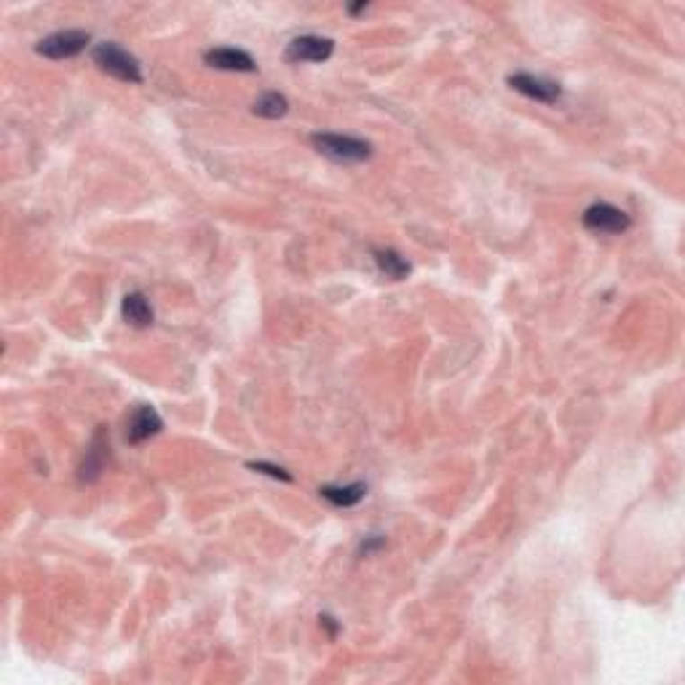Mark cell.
I'll list each match as a JSON object with an SVG mask.
<instances>
[{
  "label": "cell",
  "instance_id": "cell-1",
  "mask_svg": "<svg viewBox=\"0 0 685 685\" xmlns=\"http://www.w3.org/2000/svg\"><path fill=\"white\" fill-rule=\"evenodd\" d=\"M311 145L316 153L335 164H361L372 156V145L359 137H345V134H333V131H316L311 134Z\"/></svg>",
  "mask_w": 685,
  "mask_h": 685
},
{
  "label": "cell",
  "instance_id": "cell-2",
  "mask_svg": "<svg viewBox=\"0 0 685 685\" xmlns=\"http://www.w3.org/2000/svg\"><path fill=\"white\" fill-rule=\"evenodd\" d=\"M92 59L102 73H108L115 81H123V84H142L145 81L142 65L137 62V57H131L126 49H120L115 43H97L92 49Z\"/></svg>",
  "mask_w": 685,
  "mask_h": 685
},
{
  "label": "cell",
  "instance_id": "cell-3",
  "mask_svg": "<svg viewBox=\"0 0 685 685\" xmlns=\"http://www.w3.org/2000/svg\"><path fill=\"white\" fill-rule=\"evenodd\" d=\"M92 43V35L86 30H59L49 38L38 40L35 51L46 59H73Z\"/></svg>",
  "mask_w": 685,
  "mask_h": 685
},
{
  "label": "cell",
  "instance_id": "cell-4",
  "mask_svg": "<svg viewBox=\"0 0 685 685\" xmlns=\"http://www.w3.org/2000/svg\"><path fill=\"white\" fill-rule=\"evenodd\" d=\"M581 223H583V228L586 230L602 233V236H618V233H627V230L632 228V218H629L624 209H618V207H613V204H605V201L592 204V207L583 212Z\"/></svg>",
  "mask_w": 685,
  "mask_h": 685
},
{
  "label": "cell",
  "instance_id": "cell-5",
  "mask_svg": "<svg viewBox=\"0 0 685 685\" xmlns=\"http://www.w3.org/2000/svg\"><path fill=\"white\" fill-rule=\"evenodd\" d=\"M335 51V40L333 38H322V35H298L289 40L287 46V62L300 65V62H327Z\"/></svg>",
  "mask_w": 685,
  "mask_h": 685
},
{
  "label": "cell",
  "instance_id": "cell-6",
  "mask_svg": "<svg viewBox=\"0 0 685 685\" xmlns=\"http://www.w3.org/2000/svg\"><path fill=\"white\" fill-rule=\"evenodd\" d=\"M509 86L514 92L525 94L528 100H536V102H544V105H557L560 97H563L560 84L538 78V76H530V73H514V76H509Z\"/></svg>",
  "mask_w": 685,
  "mask_h": 685
},
{
  "label": "cell",
  "instance_id": "cell-7",
  "mask_svg": "<svg viewBox=\"0 0 685 685\" xmlns=\"http://www.w3.org/2000/svg\"><path fill=\"white\" fill-rule=\"evenodd\" d=\"M164 429V421L153 405H137L131 415L126 418V442L129 445H142L150 437H156Z\"/></svg>",
  "mask_w": 685,
  "mask_h": 685
},
{
  "label": "cell",
  "instance_id": "cell-8",
  "mask_svg": "<svg viewBox=\"0 0 685 685\" xmlns=\"http://www.w3.org/2000/svg\"><path fill=\"white\" fill-rule=\"evenodd\" d=\"M108 450H111V448H108L105 431L100 429V431L94 434V440H92L86 456L81 460V466H78V479H81V482H97V479L102 476L105 460H108Z\"/></svg>",
  "mask_w": 685,
  "mask_h": 685
},
{
  "label": "cell",
  "instance_id": "cell-9",
  "mask_svg": "<svg viewBox=\"0 0 685 685\" xmlns=\"http://www.w3.org/2000/svg\"><path fill=\"white\" fill-rule=\"evenodd\" d=\"M204 62L215 70H228V73H254L257 70L254 59L241 49H212L204 54Z\"/></svg>",
  "mask_w": 685,
  "mask_h": 685
},
{
  "label": "cell",
  "instance_id": "cell-10",
  "mask_svg": "<svg viewBox=\"0 0 685 685\" xmlns=\"http://www.w3.org/2000/svg\"><path fill=\"white\" fill-rule=\"evenodd\" d=\"M120 314H123L126 325L134 327V330H145L156 319L153 316V306H150V300L142 292H129L123 298V303H120Z\"/></svg>",
  "mask_w": 685,
  "mask_h": 685
},
{
  "label": "cell",
  "instance_id": "cell-11",
  "mask_svg": "<svg viewBox=\"0 0 685 685\" xmlns=\"http://www.w3.org/2000/svg\"><path fill=\"white\" fill-rule=\"evenodd\" d=\"M319 495L325 501H330L338 509H351L356 506L364 495H367V485L364 482H351V485H325L319 490Z\"/></svg>",
  "mask_w": 685,
  "mask_h": 685
},
{
  "label": "cell",
  "instance_id": "cell-12",
  "mask_svg": "<svg viewBox=\"0 0 685 685\" xmlns=\"http://www.w3.org/2000/svg\"><path fill=\"white\" fill-rule=\"evenodd\" d=\"M372 257H375V262H378V268H380V273L386 276V279H391V281H402V279H407V273H410V262L396 252V249H388V246H378V249H372Z\"/></svg>",
  "mask_w": 685,
  "mask_h": 685
},
{
  "label": "cell",
  "instance_id": "cell-13",
  "mask_svg": "<svg viewBox=\"0 0 685 685\" xmlns=\"http://www.w3.org/2000/svg\"><path fill=\"white\" fill-rule=\"evenodd\" d=\"M252 113L260 115V118H268V120H276V118H284L289 113V100L279 92H265L254 100L252 105Z\"/></svg>",
  "mask_w": 685,
  "mask_h": 685
},
{
  "label": "cell",
  "instance_id": "cell-14",
  "mask_svg": "<svg viewBox=\"0 0 685 685\" xmlns=\"http://www.w3.org/2000/svg\"><path fill=\"white\" fill-rule=\"evenodd\" d=\"M246 468L257 471V474H268L273 479H281V482H292V474L284 468V466H276V463H268V460H249Z\"/></svg>",
  "mask_w": 685,
  "mask_h": 685
},
{
  "label": "cell",
  "instance_id": "cell-15",
  "mask_svg": "<svg viewBox=\"0 0 685 685\" xmlns=\"http://www.w3.org/2000/svg\"><path fill=\"white\" fill-rule=\"evenodd\" d=\"M386 547V538L383 536H369L364 544H361V555L367 557V555H372V552H378V549H383Z\"/></svg>",
  "mask_w": 685,
  "mask_h": 685
},
{
  "label": "cell",
  "instance_id": "cell-16",
  "mask_svg": "<svg viewBox=\"0 0 685 685\" xmlns=\"http://www.w3.org/2000/svg\"><path fill=\"white\" fill-rule=\"evenodd\" d=\"M319 624H322V627L327 629L330 640H335V637H338V629H341V624H338V621H335V618H333L330 613H322V616H319Z\"/></svg>",
  "mask_w": 685,
  "mask_h": 685
},
{
  "label": "cell",
  "instance_id": "cell-17",
  "mask_svg": "<svg viewBox=\"0 0 685 685\" xmlns=\"http://www.w3.org/2000/svg\"><path fill=\"white\" fill-rule=\"evenodd\" d=\"M364 8H367V3L361 0V3H356V5H348V13H353V16H356V13H361Z\"/></svg>",
  "mask_w": 685,
  "mask_h": 685
}]
</instances>
